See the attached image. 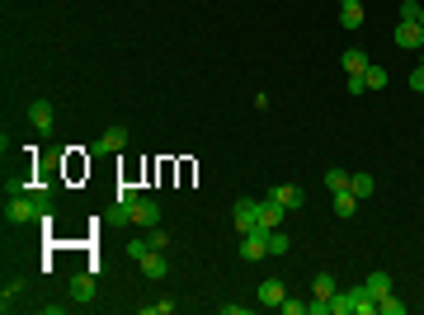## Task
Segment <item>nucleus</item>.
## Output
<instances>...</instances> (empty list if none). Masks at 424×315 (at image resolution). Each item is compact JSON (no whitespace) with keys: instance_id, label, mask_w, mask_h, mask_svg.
I'll use <instances>...</instances> for the list:
<instances>
[{"instance_id":"nucleus-8","label":"nucleus","mask_w":424,"mask_h":315,"mask_svg":"<svg viewBox=\"0 0 424 315\" xmlns=\"http://www.w3.org/2000/svg\"><path fill=\"white\" fill-rule=\"evenodd\" d=\"M137 263H142V277H151V282H160V277L170 273V263H165V250H146Z\"/></svg>"},{"instance_id":"nucleus-18","label":"nucleus","mask_w":424,"mask_h":315,"mask_svg":"<svg viewBox=\"0 0 424 315\" xmlns=\"http://www.w3.org/2000/svg\"><path fill=\"white\" fill-rule=\"evenodd\" d=\"M349 188H354V197H358V202L377 193V184H372V174H354V179H349Z\"/></svg>"},{"instance_id":"nucleus-12","label":"nucleus","mask_w":424,"mask_h":315,"mask_svg":"<svg viewBox=\"0 0 424 315\" xmlns=\"http://www.w3.org/2000/svg\"><path fill=\"white\" fill-rule=\"evenodd\" d=\"M340 24H345L349 33L363 28V0H340Z\"/></svg>"},{"instance_id":"nucleus-23","label":"nucleus","mask_w":424,"mask_h":315,"mask_svg":"<svg viewBox=\"0 0 424 315\" xmlns=\"http://www.w3.org/2000/svg\"><path fill=\"white\" fill-rule=\"evenodd\" d=\"M363 80H368V90H386V71H382V66H368Z\"/></svg>"},{"instance_id":"nucleus-11","label":"nucleus","mask_w":424,"mask_h":315,"mask_svg":"<svg viewBox=\"0 0 424 315\" xmlns=\"http://www.w3.org/2000/svg\"><path fill=\"white\" fill-rule=\"evenodd\" d=\"M123 146H128V127H108L104 137L94 142V151H99V156H118Z\"/></svg>"},{"instance_id":"nucleus-30","label":"nucleus","mask_w":424,"mask_h":315,"mask_svg":"<svg viewBox=\"0 0 424 315\" xmlns=\"http://www.w3.org/2000/svg\"><path fill=\"white\" fill-rule=\"evenodd\" d=\"M349 94H354V99H358V94H368V80H363V76H349Z\"/></svg>"},{"instance_id":"nucleus-15","label":"nucleus","mask_w":424,"mask_h":315,"mask_svg":"<svg viewBox=\"0 0 424 315\" xmlns=\"http://www.w3.org/2000/svg\"><path fill=\"white\" fill-rule=\"evenodd\" d=\"M269 197H274V202H283L288 212H297V207L306 202V197H302V188H297V184H279V188H274Z\"/></svg>"},{"instance_id":"nucleus-32","label":"nucleus","mask_w":424,"mask_h":315,"mask_svg":"<svg viewBox=\"0 0 424 315\" xmlns=\"http://www.w3.org/2000/svg\"><path fill=\"white\" fill-rule=\"evenodd\" d=\"M420 24H424V19H420Z\"/></svg>"},{"instance_id":"nucleus-6","label":"nucleus","mask_w":424,"mask_h":315,"mask_svg":"<svg viewBox=\"0 0 424 315\" xmlns=\"http://www.w3.org/2000/svg\"><path fill=\"white\" fill-rule=\"evenodd\" d=\"M396 47H411V52H420V47H424V24H415V19H401V24H396Z\"/></svg>"},{"instance_id":"nucleus-9","label":"nucleus","mask_w":424,"mask_h":315,"mask_svg":"<svg viewBox=\"0 0 424 315\" xmlns=\"http://www.w3.org/2000/svg\"><path fill=\"white\" fill-rule=\"evenodd\" d=\"M283 222H288V207L274 202V197H264V202H260V226H264V231H279Z\"/></svg>"},{"instance_id":"nucleus-25","label":"nucleus","mask_w":424,"mask_h":315,"mask_svg":"<svg viewBox=\"0 0 424 315\" xmlns=\"http://www.w3.org/2000/svg\"><path fill=\"white\" fill-rule=\"evenodd\" d=\"M279 311H283V315H311V302H288V297H283Z\"/></svg>"},{"instance_id":"nucleus-17","label":"nucleus","mask_w":424,"mask_h":315,"mask_svg":"<svg viewBox=\"0 0 424 315\" xmlns=\"http://www.w3.org/2000/svg\"><path fill=\"white\" fill-rule=\"evenodd\" d=\"M354 212H358V197H354V188H340V193H335V217H345V222H349Z\"/></svg>"},{"instance_id":"nucleus-27","label":"nucleus","mask_w":424,"mask_h":315,"mask_svg":"<svg viewBox=\"0 0 424 315\" xmlns=\"http://www.w3.org/2000/svg\"><path fill=\"white\" fill-rule=\"evenodd\" d=\"M288 245H292V240L283 236V231H274V236H269V254H288Z\"/></svg>"},{"instance_id":"nucleus-19","label":"nucleus","mask_w":424,"mask_h":315,"mask_svg":"<svg viewBox=\"0 0 424 315\" xmlns=\"http://www.w3.org/2000/svg\"><path fill=\"white\" fill-rule=\"evenodd\" d=\"M349 179H354V174H349V170H340V165H335V170H325V188H330V193L349 188Z\"/></svg>"},{"instance_id":"nucleus-31","label":"nucleus","mask_w":424,"mask_h":315,"mask_svg":"<svg viewBox=\"0 0 424 315\" xmlns=\"http://www.w3.org/2000/svg\"><path fill=\"white\" fill-rule=\"evenodd\" d=\"M146 250H151V245H146V236H142V240H133V245H128V259H142Z\"/></svg>"},{"instance_id":"nucleus-1","label":"nucleus","mask_w":424,"mask_h":315,"mask_svg":"<svg viewBox=\"0 0 424 315\" xmlns=\"http://www.w3.org/2000/svg\"><path fill=\"white\" fill-rule=\"evenodd\" d=\"M43 207H48V197H38V193H10V197H5V222H10V226H28V222H38Z\"/></svg>"},{"instance_id":"nucleus-2","label":"nucleus","mask_w":424,"mask_h":315,"mask_svg":"<svg viewBox=\"0 0 424 315\" xmlns=\"http://www.w3.org/2000/svg\"><path fill=\"white\" fill-rule=\"evenodd\" d=\"M118 222H123V226L133 222V226H146V231H151V226L160 222V202H156V197H137L128 212H118Z\"/></svg>"},{"instance_id":"nucleus-28","label":"nucleus","mask_w":424,"mask_h":315,"mask_svg":"<svg viewBox=\"0 0 424 315\" xmlns=\"http://www.w3.org/2000/svg\"><path fill=\"white\" fill-rule=\"evenodd\" d=\"M137 197H142V193H137V188H118V212H128V207H133V202H137Z\"/></svg>"},{"instance_id":"nucleus-26","label":"nucleus","mask_w":424,"mask_h":315,"mask_svg":"<svg viewBox=\"0 0 424 315\" xmlns=\"http://www.w3.org/2000/svg\"><path fill=\"white\" fill-rule=\"evenodd\" d=\"M174 302H142V315H170Z\"/></svg>"},{"instance_id":"nucleus-22","label":"nucleus","mask_w":424,"mask_h":315,"mask_svg":"<svg viewBox=\"0 0 424 315\" xmlns=\"http://www.w3.org/2000/svg\"><path fill=\"white\" fill-rule=\"evenodd\" d=\"M146 245H151V250H165V245H170V231H165V226H151V231H146Z\"/></svg>"},{"instance_id":"nucleus-13","label":"nucleus","mask_w":424,"mask_h":315,"mask_svg":"<svg viewBox=\"0 0 424 315\" xmlns=\"http://www.w3.org/2000/svg\"><path fill=\"white\" fill-rule=\"evenodd\" d=\"M335 292H340L335 273H316V277H311V302H330Z\"/></svg>"},{"instance_id":"nucleus-4","label":"nucleus","mask_w":424,"mask_h":315,"mask_svg":"<svg viewBox=\"0 0 424 315\" xmlns=\"http://www.w3.org/2000/svg\"><path fill=\"white\" fill-rule=\"evenodd\" d=\"M269 236H274V231H264V226H260V231H250V236H240V259H269Z\"/></svg>"},{"instance_id":"nucleus-29","label":"nucleus","mask_w":424,"mask_h":315,"mask_svg":"<svg viewBox=\"0 0 424 315\" xmlns=\"http://www.w3.org/2000/svg\"><path fill=\"white\" fill-rule=\"evenodd\" d=\"M411 90H415V94H424V62L411 71Z\"/></svg>"},{"instance_id":"nucleus-24","label":"nucleus","mask_w":424,"mask_h":315,"mask_svg":"<svg viewBox=\"0 0 424 315\" xmlns=\"http://www.w3.org/2000/svg\"><path fill=\"white\" fill-rule=\"evenodd\" d=\"M401 19H415V24H420V19H424V5H420V0H401Z\"/></svg>"},{"instance_id":"nucleus-16","label":"nucleus","mask_w":424,"mask_h":315,"mask_svg":"<svg viewBox=\"0 0 424 315\" xmlns=\"http://www.w3.org/2000/svg\"><path fill=\"white\" fill-rule=\"evenodd\" d=\"M363 287L372 292V302H382L386 292H391V273H382V268H377V273H368V282H363Z\"/></svg>"},{"instance_id":"nucleus-14","label":"nucleus","mask_w":424,"mask_h":315,"mask_svg":"<svg viewBox=\"0 0 424 315\" xmlns=\"http://www.w3.org/2000/svg\"><path fill=\"white\" fill-rule=\"evenodd\" d=\"M340 66H345V76H363V71H368V52H363V47H349L345 57H340Z\"/></svg>"},{"instance_id":"nucleus-5","label":"nucleus","mask_w":424,"mask_h":315,"mask_svg":"<svg viewBox=\"0 0 424 315\" xmlns=\"http://www.w3.org/2000/svg\"><path fill=\"white\" fill-rule=\"evenodd\" d=\"M28 122H33V132H52L57 127V108L48 104V99H33V104H28Z\"/></svg>"},{"instance_id":"nucleus-20","label":"nucleus","mask_w":424,"mask_h":315,"mask_svg":"<svg viewBox=\"0 0 424 315\" xmlns=\"http://www.w3.org/2000/svg\"><path fill=\"white\" fill-rule=\"evenodd\" d=\"M330 315H354V297H349V292H335V297H330Z\"/></svg>"},{"instance_id":"nucleus-10","label":"nucleus","mask_w":424,"mask_h":315,"mask_svg":"<svg viewBox=\"0 0 424 315\" xmlns=\"http://www.w3.org/2000/svg\"><path fill=\"white\" fill-rule=\"evenodd\" d=\"M67 292H71V302L90 306V302H94V273H76V277L67 282Z\"/></svg>"},{"instance_id":"nucleus-21","label":"nucleus","mask_w":424,"mask_h":315,"mask_svg":"<svg viewBox=\"0 0 424 315\" xmlns=\"http://www.w3.org/2000/svg\"><path fill=\"white\" fill-rule=\"evenodd\" d=\"M377 315H406V302H396V292H386L377 302Z\"/></svg>"},{"instance_id":"nucleus-7","label":"nucleus","mask_w":424,"mask_h":315,"mask_svg":"<svg viewBox=\"0 0 424 315\" xmlns=\"http://www.w3.org/2000/svg\"><path fill=\"white\" fill-rule=\"evenodd\" d=\"M255 297H260V306H264V311H279V306H283V297H288V287H283L279 277H264Z\"/></svg>"},{"instance_id":"nucleus-3","label":"nucleus","mask_w":424,"mask_h":315,"mask_svg":"<svg viewBox=\"0 0 424 315\" xmlns=\"http://www.w3.org/2000/svg\"><path fill=\"white\" fill-rule=\"evenodd\" d=\"M231 222H236V236H250V231H260V202H255V197H240Z\"/></svg>"}]
</instances>
